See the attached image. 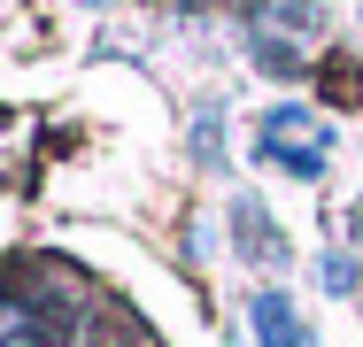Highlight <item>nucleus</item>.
<instances>
[{
  "mask_svg": "<svg viewBox=\"0 0 363 347\" xmlns=\"http://www.w3.org/2000/svg\"><path fill=\"white\" fill-rule=\"evenodd\" d=\"M348 239H356V247H363V208H348Z\"/></svg>",
  "mask_w": 363,
  "mask_h": 347,
  "instance_id": "0eeeda50",
  "label": "nucleus"
},
{
  "mask_svg": "<svg viewBox=\"0 0 363 347\" xmlns=\"http://www.w3.org/2000/svg\"><path fill=\"white\" fill-rule=\"evenodd\" d=\"M247 55H255V69H271V77H301V55H294L286 39H263V31H255Z\"/></svg>",
  "mask_w": 363,
  "mask_h": 347,
  "instance_id": "20e7f679",
  "label": "nucleus"
},
{
  "mask_svg": "<svg viewBox=\"0 0 363 347\" xmlns=\"http://www.w3.org/2000/svg\"><path fill=\"white\" fill-rule=\"evenodd\" d=\"M194 154H201L209 170H224V116H217V108H209V116L194 124Z\"/></svg>",
  "mask_w": 363,
  "mask_h": 347,
  "instance_id": "423d86ee",
  "label": "nucleus"
},
{
  "mask_svg": "<svg viewBox=\"0 0 363 347\" xmlns=\"http://www.w3.org/2000/svg\"><path fill=\"white\" fill-rule=\"evenodd\" d=\"M232 232H240V255H247L255 271H286V263H294L286 232L271 224V208L255 201V193H240V201H232Z\"/></svg>",
  "mask_w": 363,
  "mask_h": 347,
  "instance_id": "f03ea898",
  "label": "nucleus"
},
{
  "mask_svg": "<svg viewBox=\"0 0 363 347\" xmlns=\"http://www.w3.org/2000/svg\"><path fill=\"white\" fill-rule=\"evenodd\" d=\"M247 332H255V347H317L309 324H301V309H294V293H279V285H263L247 301Z\"/></svg>",
  "mask_w": 363,
  "mask_h": 347,
  "instance_id": "7ed1b4c3",
  "label": "nucleus"
},
{
  "mask_svg": "<svg viewBox=\"0 0 363 347\" xmlns=\"http://www.w3.org/2000/svg\"><path fill=\"white\" fill-rule=\"evenodd\" d=\"M317 285H325V293H356V255H348V247H340V255L325 247V255H317Z\"/></svg>",
  "mask_w": 363,
  "mask_h": 347,
  "instance_id": "39448f33",
  "label": "nucleus"
},
{
  "mask_svg": "<svg viewBox=\"0 0 363 347\" xmlns=\"http://www.w3.org/2000/svg\"><path fill=\"white\" fill-rule=\"evenodd\" d=\"M333 116H317V108H301V101H271L263 116H255V154L271 162V170H286L301 186H317L325 170H333Z\"/></svg>",
  "mask_w": 363,
  "mask_h": 347,
  "instance_id": "f257e3e1",
  "label": "nucleus"
}]
</instances>
